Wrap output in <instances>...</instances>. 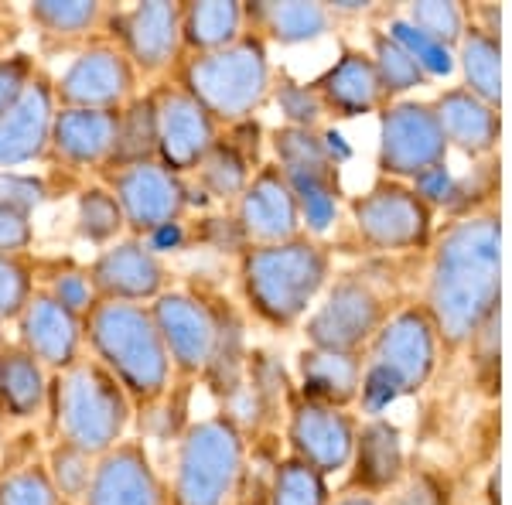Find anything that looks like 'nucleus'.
I'll return each instance as SVG.
<instances>
[{"label":"nucleus","mask_w":512,"mask_h":505,"mask_svg":"<svg viewBox=\"0 0 512 505\" xmlns=\"http://www.w3.org/2000/svg\"><path fill=\"white\" fill-rule=\"evenodd\" d=\"M89 338H93L99 366L117 379L123 393L137 396L140 403H151L164 393L171 359L151 311L120 301L96 304L89 311Z\"/></svg>","instance_id":"f257e3e1"},{"label":"nucleus","mask_w":512,"mask_h":505,"mask_svg":"<svg viewBox=\"0 0 512 505\" xmlns=\"http://www.w3.org/2000/svg\"><path fill=\"white\" fill-rule=\"evenodd\" d=\"M55 427L62 441L89 458L113 451L130 420V400L123 386L99 362H72L52 386Z\"/></svg>","instance_id":"f03ea898"},{"label":"nucleus","mask_w":512,"mask_h":505,"mask_svg":"<svg viewBox=\"0 0 512 505\" xmlns=\"http://www.w3.org/2000/svg\"><path fill=\"white\" fill-rule=\"evenodd\" d=\"M495 226L478 222V226L458 229L437 260L434 277V308L441 318V328L451 338H461L478 321V314L489 308L495 294Z\"/></svg>","instance_id":"7ed1b4c3"},{"label":"nucleus","mask_w":512,"mask_h":505,"mask_svg":"<svg viewBox=\"0 0 512 505\" xmlns=\"http://www.w3.org/2000/svg\"><path fill=\"white\" fill-rule=\"evenodd\" d=\"M243 471V441L229 417L188 427L178 447L175 505H226Z\"/></svg>","instance_id":"20e7f679"},{"label":"nucleus","mask_w":512,"mask_h":505,"mask_svg":"<svg viewBox=\"0 0 512 505\" xmlns=\"http://www.w3.org/2000/svg\"><path fill=\"white\" fill-rule=\"evenodd\" d=\"M246 294L270 321H294L325 277V256L308 243H277L246 256Z\"/></svg>","instance_id":"39448f33"},{"label":"nucleus","mask_w":512,"mask_h":505,"mask_svg":"<svg viewBox=\"0 0 512 505\" xmlns=\"http://www.w3.org/2000/svg\"><path fill=\"white\" fill-rule=\"evenodd\" d=\"M185 86L209 117H246L267 93V59L260 41H236L219 52L198 55L185 69Z\"/></svg>","instance_id":"423d86ee"},{"label":"nucleus","mask_w":512,"mask_h":505,"mask_svg":"<svg viewBox=\"0 0 512 505\" xmlns=\"http://www.w3.org/2000/svg\"><path fill=\"white\" fill-rule=\"evenodd\" d=\"M134 89V65L113 45H93L79 55L52 96H59L62 110H120V103Z\"/></svg>","instance_id":"0eeeda50"},{"label":"nucleus","mask_w":512,"mask_h":505,"mask_svg":"<svg viewBox=\"0 0 512 505\" xmlns=\"http://www.w3.org/2000/svg\"><path fill=\"white\" fill-rule=\"evenodd\" d=\"M113 198L123 212V222H130L137 233L151 236L178 222L181 209H185V185L164 164L140 161L113 175Z\"/></svg>","instance_id":"6e6552de"},{"label":"nucleus","mask_w":512,"mask_h":505,"mask_svg":"<svg viewBox=\"0 0 512 505\" xmlns=\"http://www.w3.org/2000/svg\"><path fill=\"white\" fill-rule=\"evenodd\" d=\"M171 366L181 372H202L212 366L219 349L222 321L192 294H161L151 311Z\"/></svg>","instance_id":"1a4fd4ad"},{"label":"nucleus","mask_w":512,"mask_h":505,"mask_svg":"<svg viewBox=\"0 0 512 505\" xmlns=\"http://www.w3.org/2000/svg\"><path fill=\"white\" fill-rule=\"evenodd\" d=\"M158 113V157L171 175L195 171L205 154L216 147L212 117L195 103L185 89H168L154 99Z\"/></svg>","instance_id":"9d476101"},{"label":"nucleus","mask_w":512,"mask_h":505,"mask_svg":"<svg viewBox=\"0 0 512 505\" xmlns=\"http://www.w3.org/2000/svg\"><path fill=\"white\" fill-rule=\"evenodd\" d=\"M89 284L103 301L140 304L161 297L164 267L158 253L147 250L144 239H127V243H117L93 263Z\"/></svg>","instance_id":"9b49d317"},{"label":"nucleus","mask_w":512,"mask_h":505,"mask_svg":"<svg viewBox=\"0 0 512 505\" xmlns=\"http://www.w3.org/2000/svg\"><path fill=\"white\" fill-rule=\"evenodd\" d=\"M86 505H168L161 478L154 475L147 454L137 444H120L99 458Z\"/></svg>","instance_id":"f8f14e48"},{"label":"nucleus","mask_w":512,"mask_h":505,"mask_svg":"<svg viewBox=\"0 0 512 505\" xmlns=\"http://www.w3.org/2000/svg\"><path fill=\"white\" fill-rule=\"evenodd\" d=\"M55 96L45 79H31L24 96L0 117V168L35 161L52 144Z\"/></svg>","instance_id":"ddd939ff"},{"label":"nucleus","mask_w":512,"mask_h":505,"mask_svg":"<svg viewBox=\"0 0 512 505\" xmlns=\"http://www.w3.org/2000/svg\"><path fill=\"white\" fill-rule=\"evenodd\" d=\"M127 59L144 72H161L175 62L181 48V7L178 4H137L120 18Z\"/></svg>","instance_id":"4468645a"},{"label":"nucleus","mask_w":512,"mask_h":505,"mask_svg":"<svg viewBox=\"0 0 512 505\" xmlns=\"http://www.w3.org/2000/svg\"><path fill=\"white\" fill-rule=\"evenodd\" d=\"M21 349L41 366L69 369L79 355V318L69 314L52 294H35L21 311Z\"/></svg>","instance_id":"2eb2a0df"},{"label":"nucleus","mask_w":512,"mask_h":505,"mask_svg":"<svg viewBox=\"0 0 512 505\" xmlns=\"http://www.w3.org/2000/svg\"><path fill=\"white\" fill-rule=\"evenodd\" d=\"M441 151L444 134L424 106H400L383 120V164L390 171H427V164H434Z\"/></svg>","instance_id":"dca6fc26"},{"label":"nucleus","mask_w":512,"mask_h":505,"mask_svg":"<svg viewBox=\"0 0 512 505\" xmlns=\"http://www.w3.org/2000/svg\"><path fill=\"white\" fill-rule=\"evenodd\" d=\"M120 110H55L52 144L69 164H110L117 147Z\"/></svg>","instance_id":"f3484780"},{"label":"nucleus","mask_w":512,"mask_h":505,"mask_svg":"<svg viewBox=\"0 0 512 505\" xmlns=\"http://www.w3.org/2000/svg\"><path fill=\"white\" fill-rule=\"evenodd\" d=\"M239 222H243V233L260 243L277 246L291 239L297 229V198L287 178H280L277 171H263L243 198Z\"/></svg>","instance_id":"a211bd4d"},{"label":"nucleus","mask_w":512,"mask_h":505,"mask_svg":"<svg viewBox=\"0 0 512 505\" xmlns=\"http://www.w3.org/2000/svg\"><path fill=\"white\" fill-rule=\"evenodd\" d=\"M373 325H376V301L362 291V287L345 284V287H338L332 294V301L315 314L308 331L325 352L342 355L345 349H355V345L373 331Z\"/></svg>","instance_id":"6ab92c4d"},{"label":"nucleus","mask_w":512,"mask_h":505,"mask_svg":"<svg viewBox=\"0 0 512 505\" xmlns=\"http://www.w3.org/2000/svg\"><path fill=\"white\" fill-rule=\"evenodd\" d=\"M359 226L379 246H407L424 236V209L407 192H376L373 198L355 205Z\"/></svg>","instance_id":"aec40b11"},{"label":"nucleus","mask_w":512,"mask_h":505,"mask_svg":"<svg viewBox=\"0 0 512 505\" xmlns=\"http://www.w3.org/2000/svg\"><path fill=\"white\" fill-rule=\"evenodd\" d=\"M379 362L376 369L390 372V376L400 383V389L417 386L420 379L431 369V331H427L424 321L417 314H403L396 318L390 328L379 338Z\"/></svg>","instance_id":"412c9836"},{"label":"nucleus","mask_w":512,"mask_h":505,"mask_svg":"<svg viewBox=\"0 0 512 505\" xmlns=\"http://www.w3.org/2000/svg\"><path fill=\"white\" fill-rule=\"evenodd\" d=\"M294 444L311 468L335 471L349 461L352 427L342 413L328 407H304L294 417Z\"/></svg>","instance_id":"4be33fe9"},{"label":"nucleus","mask_w":512,"mask_h":505,"mask_svg":"<svg viewBox=\"0 0 512 505\" xmlns=\"http://www.w3.org/2000/svg\"><path fill=\"white\" fill-rule=\"evenodd\" d=\"M45 372L24 349H0V410L14 420L35 417L45 403Z\"/></svg>","instance_id":"5701e85b"},{"label":"nucleus","mask_w":512,"mask_h":505,"mask_svg":"<svg viewBox=\"0 0 512 505\" xmlns=\"http://www.w3.org/2000/svg\"><path fill=\"white\" fill-rule=\"evenodd\" d=\"M243 7L233 0H209V4L181 7V41H188L202 55L236 45Z\"/></svg>","instance_id":"b1692460"},{"label":"nucleus","mask_w":512,"mask_h":505,"mask_svg":"<svg viewBox=\"0 0 512 505\" xmlns=\"http://www.w3.org/2000/svg\"><path fill=\"white\" fill-rule=\"evenodd\" d=\"M158 154V113H154V99H137L120 113L117 127V147H113L110 164L130 168V164L151 161Z\"/></svg>","instance_id":"393cba45"},{"label":"nucleus","mask_w":512,"mask_h":505,"mask_svg":"<svg viewBox=\"0 0 512 505\" xmlns=\"http://www.w3.org/2000/svg\"><path fill=\"white\" fill-rule=\"evenodd\" d=\"M376 86V69L362 55H349L345 62H338L325 82L328 99L345 113H366L376 99Z\"/></svg>","instance_id":"a878e982"},{"label":"nucleus","mask_w":512,"mask_h":505,"mask_svg":"<svg viewBox=\"0 0 512 505\" xmlns=\"http://www.w3.org/2000/svg\"><path fill=\"white\" fill-rule=\"evenodd\" d=\"M304 383L325 400H349L355 389V362L338 352L304 355Z\"/></svg>","instance_id":"bb28decb"},{"label":"nucleus","mask_w":512,"mask_h":505,"mask_svg":"<svg viewBox=\"0 0 512 505\" xmlns=\"http://www.w3.org/2000/svg\"><path fill=\"white\" fill-rule=\"evenodd\" d=\"M28 14L48 35H79V31L96 24L99 4H93V0H38V4H31Z\"/></svg>","instance_id":"cd10ccee"},{"label":"nucleus","mask_w":512,"mask_h":505,"mask_svg":"<svg viewBox=\"0 0 512 505\" xmlns=\"http://www.w3.org/2000/svg\"><path fill=\"white\" fill-rule=\"evenodd\" d=\"M123 229V212L113 192L106 188H86L79 198V233L89 243H110Z\"/></svg>","instance_id":"c85d7f7f"},{"label":"nucleus","mask_w":512,"mask_h":505,"mask_svg":"<svg viewBox=\"0 0 512 505\" xmlns=\"http://www.w3.org/2000/svg\"><path fill=\"white\" fill-rule=\"evenodd\" d=\"M441 127L465 147H485L492 137V117L468 96H448L441 106Z\"/></svg>","instance_id":"c756f323"},{"label":"nucleus","mask_w":512,"mask_h":505,"mask_svg":"<svg viewBox=\"0 0 512 505\" xmlns=\"http://www.w3.org/2000/svg\"><path fill=\"white\" fill-rule=\"evenodd\" d=\"M277 154L287 164V181H304V178H318L325 181L328 157L321 151V144L304 130H284L277 134Z\"/></svg>","instance_id":"7c9ffc66"},{"label":"nucleus","mask_w":512,"mask_h":505,"mask_svg":"<svg viewBox=\"0 0 512 505\" xmlns=\"http://www.w3.org/2000/svg\"><path fill=\"white\" fill-rule=\"evenodd\" d=\"M263 18L280 41H308L328 28L325 11L315 4H267Z\"/></svg>","instance_id":"2f4dec72"},{"label":"nucleus","mask_w":512,"mask_h":505,"mask_svg":"<svg viewBox=\"0 0 512 505\" xmlns=\"http://www.w3.org/2000/svg\"><path fill=\"white\" fill-rule=\"evenodd\" d=\"M359 465H362V478L373 485L390 482L400 468V444H396V434L390 427L376 424L362 434V454H359Z\"/></svg>","instance_id":"473e14b6"},{"label":"nucleus","mask_w":512,"mask_h":505,"mask_svg":"<svg viewBox=\"0 0 512 505\" xmlns=\"http://www.w3.org/2000/svg\"><path fill=\"white\" fill-rule=\"evenodd\" d=\"M198 178L216 198H233L246 185V161L233 147H212L205 161L198 164Z\"/></svg>","instance_id":"72a5a7b5"},{"label":"nucleus","mask_w":512,"mask_h":505,"mask_svg":"<svg viewBox=\"0 0 512 505\" xmlns=\"http://www.w3.org/2000/svg\"><path fill=\"white\" fill-rule=\"evenodd\" d=\"M93 458L89 454H82L79 447H72V444H59L52 451V485H55V492L62 495V502L65 499H82L86 495V488L89 482H93Z\"/></svg>","instance_id":"f704fd0d"},{"label":"nucleus","mask_w":512,"mask_h":505,"mask_svg":"<svg viewBox=\"0 0 512 505\" xmlns=\"http://www.w3.org/2000/svg\"><path fill=\"white\" fill-rule=\"evenodd\" d=\"M0 505H62V495L55 492L48 471L24 468L0 478Z\"/></svg>","instance_id":"c9c22d12"},{"label":"nucleus","mask_w":512,"mask_h":505,"mask_svg":"<svg viewBox=\"0 0 512 505\" xmlns=\"http://www.w3.org/2000/svg\"><path fill=\"white\" fill-rule=\"evenodd\" d=\"M325 502V485H321L318 471L291 461L277 471L274 485V505H321Z\"/></svg>","instance_id":"e433bc0d"},{"label":"nucleus","mask_w":512,"mask_h":505,"mask_svg":"<svg viewBox=\"0 0 512 505\" xmlns=\"http://www.w3.org/2000/svg\"><path fill=\"white\" fill-rule=\"evenodd\" d=\"M31 301V273L18 256L0 253V321L21 318Z\"/></svg>","instance_id":"4c0bfd02"},{"label":"nucleus","mask_w":512,"mask_h":505,"mask_svg":"<svg viewBox=\"0 0 512 505\" xmlns=\"http://www.w3.org/2000/svg\"><path fill=\"white\" fill-rule=\"evenodd\" d=\"M393 38H396V45H400L417 65H427V69H434V72H448L451 69L448 52H444L434 38H427L424 31L410 28V24H393Z\"/></svg>","instance_id":"58836bf2"},{"label":"nucleus","mask_w":512,"mask_h":505,"mask_svg":"<svg viewBox=\"0 0 512 505\" xmlns=\"http://www.w3.org/2000/svg\"><path fill=\"white\" fill-rule=\"evenodd\" d=\"M379 76L390 89H410L420 82V65L396 41H379Z\"/></svg>","instance_id":"ea45409f"},{"label":"nucleus","mask_w":512,"mask_h":505,"mask_svg":"<svg viewBox=\"0 0 512 505\" xmlns=\"http://www.w3.org/2000/svg\"><path fill=\"white\" fill-rule=\"evenodd\" d=\"M287 185H291V192H294L297 198H301L304 215H308L311 229H325L328 222H332V215H335V198H332V192H328L325 181L304 178V181H287Z\"/></svg>","instance_id":"a19ab883"},{"label":"nucleus","mask_w":512,"mask_h":505,"mask_svg":"<svg viewBox=\"0 0 512 505\" xmlns=\"http://www.w3.org/2000/svg\"><path fill=\"white\" fill-rule=\"evenodd\" d=\"M468 76L475 79V86L485 96H499V59H495V48L485 38L468 41Z\"/></svg>","instance_id":"79ce46f5"},{"label":"nucleus","mask_w":512,"mask_h":505,"mask_svg":"<svg viewBox=\"0 0 512 505\" xmlns=\"http://www.w3.org/2000/svg\"><path fill=\"white\" fill-rule=\"evenodd\" d=\"M52 297L69 314H76V318L96 308V291H93V284H89L86 273H62L52 287Z\"/></svg>","instance_id":"37998d69"},{"label":"nucleus","mask_w":512,"mask_h":505,"mask_svg":"<svg viewBox=\"0 0 512 505\" xmlns=\"http://www.w3.org/2000/svg\"><path fill=\"white\" fill-rule=\"evenodd\" d=\"M31 236H35L31 233V215L0 202V253L18 256L31 246Z\"/></svg>","instance_id":"c03bdc74"},{"label":"nucleus","mask_w":512,"mask_h":505,"mask_svg":"<svg viewBox=\"0 0 512 505\" xmlns=\"http://www.w3.org/2000/svg\"><path fill=\"white\" fill-rule=\"evenodd\" d=\"M0 202L11 205V209L31 212L45 202V188L35 178H24V175H0Z\"/></svg>","instance_id":"a18cd8bd"},{"label":"nucleus","mask_w":512,"mask_h":505,"mask_svg":"<svg viewBox=\"0 0 512 505\" xmlns=\"http://www.w3.org/2000/svg\"><path fill=\"white\" fill-rule=\"evenodd\" d=\"M28 86H31V62L24 55L0 62V117L18 103Z\"/></svg>","instance_id":"49530a36"},{"label":"nucleus","mask_w":512,"mask_h":505,"mask_svg":"<svg viewBox=\"0 0 512 505\" xmlns=\"http://www.w3.org/2000/svg\"><path fill=\"white\" fill-rule=\"evenodd\" d=\"M414 21H417V31H424V35L434 41L454 38V31H458V14H454V7L448 4H420L414 11Z\"/></svg>","instance_id":"de8ad7c7"},{"label":"nucleus","mask_w":512,"mask_h":505,"mask_svg":"<svg viewBox=\"0 0 512 505\" xmlns=\"http://www.w3.org/2000/svg\"><path fill=\"white\" fill-rule=\"evenodd\" d=\"M280 106L287 110V117H294V120H301V123H311V120H318V113H321V103L315 96L308 93V89H284L280 93Z\"/></svg>","instance_id":"09e8293b"},{"label":"nucleus","mask_w":512,"mask_h":505,"mask_svg":"<svg viewBox=\"0 0 512 505\" xmlns=\"http://www.w3.org/2000/svg\"><path fill=\"white\" fill-rule=\"evenodd\" d=\"M366 403H369V410H383L386 403L396 400V393H400V383L390 376V372H383V369H373L369 372V379H366Z\"/></svg>","instance_id":"8fccbe9b"},{"label":"nucleus","mask_w":512,"mask_h":505,"mask_svg":"<svg viewBox=\"0 0 512 505\" xmlns=\"http://www.w3.org/2000/svg\"><path fill=\"white\" fill-rule=\"evenodd\" d=\"M417 185H420V192L431 195V198H448L451 178H448V171H444V168H427V171H420Z\"/></svg>","instance_id":"3c124183"},{"label":"nucleus","mask_w":512,"mask_h":505,"mask_svg":"<svg viewBox=\"0 0 512 505\" xmlns=\"http://www.w3.org/2000/svg\"><path fill=\"white\" fill-rule=\"evenodd\" d=\"M342 505H373V502H362V499H352V502H342Z\"/></svg>","instance_id":"603ef678"}]
</instances>
